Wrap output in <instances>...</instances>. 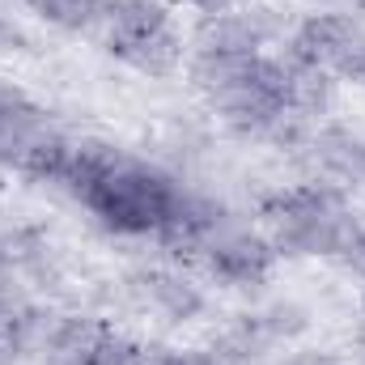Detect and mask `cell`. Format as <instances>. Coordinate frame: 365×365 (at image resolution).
Returning <instances> with one entry per match:
<instances>
[{
	"mask_svg": "<svg viewBox=\"0 0 365 365\" xmlns=\"http://www.w3.org/2000/svg\"><path fill=\"white\" fill-rule=\"evenodd\" d=\"M64 191H73L102 230L110 234H158L170 208L179 204L182 187L166 170L106 145V140H77Z\"/></svg>",
	"mask_w": 365,
	"mask_h": 365,
	"instance_id": "1",
	"label": "cell"
},
{
	"mask_svg": "<svg viewBox=\"0 0 365 365\" xmlns=\"http://www.w3.org/2000/svg\"><path fill=\"white\" fill-rule=\"evenodd\" d=\"M276 247L264 234H247V230H234V234H221L208 251H204V268L217 276L221 284L230 289H255L264 284L276 268Z\"/></svg>",
	"mask_w": 365,
	"mask_h": 365,
	"instance_id": "2",
	"label": "cell"
},
{
	"mask_svg": "<svg viewBox=\"0 0 365 365\" xmlns=\"http://www.w3.org/2000/svg\"><path fill=\"white\" fill-rule=\"evenodd\" d=\"M280 34L272 9H242V13H212L195 26V51L212 56H255L268 38Z\"/></svg>",
	"mask_w": 365,
	"mask_h": 365,
	"instance_id": "3",
	"label": "cell"
},
{
	"mask_svg": "<svg viewBox=\"0 0 365 365\" xmlns=\"http://www.w3.org/2000/svg\"><path fill=\"white\" fill-rule=\"evenodd\" d=\"M128 289L140 306L158 310L162 319L170 323H191L204 314V293L187 280L182 272H166V268H140V272L128 276Z\"/></svg>",
	"mask_w": 365,
	"mask_h": 365,
	"instance_id": "4",
	"label": "cell"
},
{
	"mask_svg": "<svg viewBox=\"0 0 365 365\" xmlns=\"http://www.w3.org/2000/svg\"><path fill=\"white\" fill-rule=\"evenodd\" d=\"M344 208V191L331 182H302V187H280L272 195L259 200V217L264 225H289V221H314L327 212Z\"/></svg>",
	"mask_w": 365,
	"mask_h": 365,
	"instance_id": "5",
	"label": "cell"
},
{
	"mask_svg": "<svg viewBox=\"0 0 365 365\" xmlns=\"http://www.w3.org/2000/svg\"><path fill=\"white\" fill-rule=\"evenodd\" d=\"M212 106H217V115H221L234 132H242V136H268L272 123L289 110L276 93L259 90L255 81H251V86H234V90L212 93Z\"/></svg>",
	"mask_w": 365,
	"mask_h": 365,
	"instance_id": "6",
	"label": "cell"
},
{
	"mask_svg": "<svg viewBox=\"0 0 365 365\" xmlns=\"http://www.w3.org/2000/svg\"><path fill=\"white\" fill-rule=\"evenodd\" d=\"M106 51L115 60H123L128 68L145 73V77H170V73H179V64H182V38L170 26L158 30V34H145V38L106 34Z\"/></svg>",
	"mask_w": 365,
	"mask_h": 365,
	"instance_id": "7",
	"label": "cell"
},
{
	"mask_svg": "<svg viewBox=\"0 0 365 365\" xmlns=\"http://www.w3.org/2000/svg\"><path fill=\"white\" fill-rule=\"evenodd\" d=\"M73 145H77V140H68L64 132L47 128L43 136L30 140V149L21 153L17 170H21L26 179H34V182H60V187H64L68 166H73Z\"/></svg>",
	"mask_w": 365,
	"mask_h": 365,
	"instance_id": "8",
	"label": "cell"
},
{
	"mask_svg": "<svg viewBox=\"0 0 365 365\" xmlns=\"http://www.w3.org/2000/svg\"><path fill=\"white\" fill-rule=\"evenodd\" d=\"M102 21L110 26V34L123 38H145L170 26V13L158 0H102Z\"/></svg>",
	"mask_w": 365,
	"mask_h": 365,
	"instance_id": "9",
	"label": "cell"
},
{
	"mask_svg": "<svg viewBox=\"0 0 365 365\" xmlns=\"http://www.w3.org/2000/svg\"><path fill=\"white\" fill-rule=\"evenodd\" d=\"M284 68H289V110L310 119V115H323L331 106L336 81L327 68H293V64H284Z\"/></svg>",
	"mask_w": 365,
	"mask_h": 365,
	"instance_id": "10",
	"label": "cell"
},
{
	"mask_svg": "<svg viewBox=\"0 0 365 365\" xmlns=\"http://www.w3.org/2000/svg\"><path fill=\"white\" fill-rule=\"evenodd\" d=\"M314 149H319V158L327 162V170H336L340 179L365 182V140L340 132V128H327V132L314 136Z\"/></svg>",
	"mask_w": 365,
	"mask_h": 365,
	"instance_id": "11",
	"label": "cell"
},
{
	"mask_svg": "<svg viewBox=\"0 0 365 365\" xmlns=\"http://www.w3.org/2000/svg\"><path fill=\"white\" fill-rule=\"evenodd\" d=\"M30 13H38L47 26L56 30H68V34H81L102 21V0H26Z\"/></svg>",
	"mask_w": 365,
	"mask_h": 365,
	"instance_id": "12",
	"label": "cell"
},
{
	"mask_svg": "<svg viewBox=\"0 0 365 365\" xmlns=\"http://www.w3.org/2000/svg\"><path fill=\"white\" fill-rule=\"evenodd\" d=\"M102 331H106V327L93 323L90 314H60V327H56V336H51V357L64 361V357H81V353H90L93 340H98Z\"/></svg>",
	"mask_w": 365,
	"mask_h": 365,
	"instance_id": "13",
	"label": "cell"
},
{
	"mask_svg": "<svg viewBox=\"0 0 365 365\" xmlns=\"http://www.w3.org/2000/svg\"><path fill=\"white\" fill-rule=\"evenodd\" d=\"M90 365H153V353L145 344H136L132 336H119V331H102L93 340V349L86 353Z\"/></svg>",
	"mask_w": 365,
	"mask_h": 365,
	"instance_id": "14",
	"label": "cell"
},
{
	"mask_svg": "<svg viewBox=\"0 0 365 365\" xmlns=\"http://www.w3.org/2000/svg\"><path fill=\"white\" fill-rule=\"evenodd\" d=\"M259 323H264V331L272 336V340H293V336H302L306 327H310V310L302 306V302H272L264 314H259Z\"/></svg>",
	"mask_w": 365,
	"mask_h": 365,
	"instance_id": "15",
	"label": "cell"
},
{
	"mask_svg": "<svg viewBox=\"0 0 365 365\" xmlns=\"http://www.w3.org/2000/svg\"><path fill=\"white\" fill-rule=\"evenodd\" d=\"M153 365H212L208 353H179V349H162L153 353Z\"/></svg>",
	"mask_w": 365,
	"mask_h": 365,
	"instance_id": "16",
	"label": "cell"
},
{
	"mask_svg": "<svg viewBox=\"0 0 365 365\" xmlns=\"http://www.w3.org/2000/svg\"><path fill=\"white\" fill-rule=\"evenodd\" d=\"M187 4H191V9H200L204 17H212V13H230V4H234V0H187Z\"/></svg>",
	"mask_w": 365,
	"mask_h": 365,
	"instance_id": "17",
	"label": "cell"
},
{
	"mask_svg": "<svg viewBox=\"0 0 365 365\" xmlns=\"http://www.w3.org/2000/svg\"><path fill=\"white\" fill-rule=\"evenodd\" d=\"M17 357H21V353H17V344H13V336H9V331L0 327V365H13Z\"/></svg>",
	"mask_w": 365,
	"mask_h": 365,
	"instance_id": "18",
	"label": "cell"
},
{
	"mask_svg": "<svg viewBox=\"0 0 365 365\" xmlns=\"http://www.w3.org/2000/svg\"><path fill=\"white\" fill-rule=\"evenodd\" d=\"M344 77H349V81H361V86H365V51L353 60V64H349V73H344Z\"/></svg>",
	"mask_w": 365,
	"mask_h": 365,
	"instance_id": "19",
	"label": "cell"
},
{
	"mask_svg": "<svg viewBox=\"0 0 365 365\" xmlns=\"http://www.w3.org/2000/svg\"><path fill=\"white\" fill-rule=\"evenodd\" d=\"M361 310H365V293H361Z\"/></svg>",
	"mask_w": 365,
	"mask_h": 365,
	"instance_id": "20",
	"label": "cell"
}]
</instances>
